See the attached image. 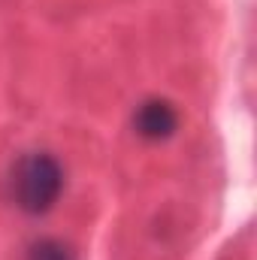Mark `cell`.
Segmentation results:
<instances>
[{
  "mask_svg": "<svg viewBox=\"0 0 257 260\" xmlns=\"http://www.w3.org/2000/svg\"><path fill=\"white\" fill-rule=\"evenodd\" d=\"M64 191V167L46 151L24 154L12 170V200L27 215H46Z\"/></svg>",
  "mask_w": 257,
  "mask_h": 260,
  "instance_id": "1",
  "label": "cell"
},
{
  "mask_svg": "<svg viewBox=\"0 0 257 260\" xmlns=\"http://www.w3.org/2000/svg\"><path fill=\"white\" fill-rule=\"evenodd\" d=\"M27 260H76L70 245H64L61 239H37L30 248H27Z\"/></svg>",
  "mask_w": 257,
  "mask_h": 260,
  "instance_id": "3",
  "label": "cell"
},
{
  "mask_svg": "<svg viewBox=\"0 0 257 260\" xmlns=\"http://www.w3.org/2000/svg\"><path fill=\"white\" fill-rule=\"evenodd\" d=\"M133 130L148 142H164L179 130V112L164 97H148L133 112Z\"/></svg>",
  "mask_w": 257,
  "mask_h": 260,
  "instance_id": "2",
  "label": "cell"
}]
</instances>
